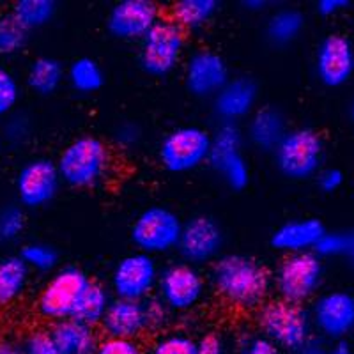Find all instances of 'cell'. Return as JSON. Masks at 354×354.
<instances>
[{"label": "cell", "mask_w": 354, "mask_h": 354, "mask_svg": "<svg viewBox=\"0 0 354 354\" xmlns=\"http://www.w3.org/2000/svg\"><path fill=\"white\" fill-rule=\"evenodd\" d=\"M209 282L223 301L239 310H259L273 292V273L261 261L243 254H225L214 261Z\"/></svg>", "instance_id": "6da1fadb"}, {"label": "cell", "mask_w": 354, "mask_h": 354, "mask_svg": "<svg viewBox=\"0 0 354 354\" xmlns=\"http://www.w3.org/2000/svg\"><path fill=\"white\" fill-rule=\"evenodd\" d=\"M62 183L71 188L87 189L100 185L112 167V153L105 140L82 135L69 142L55 160Z\"/></svg>", "instance_id": "7a4b0ae2"}, {"label": "cell", "mask_w": 354, "mask_h": 354, "mask_svg": "<svg viewBox=\"0 0 354 354\" xmlns=\"http://www.w3.org/2000/svg\"><path fill=\"white\" fill-rule=\"evenodd\" d=\"M262 337L287 353L298 354L315 337L310 312L301 305L271 299L257 312Z\"/></svg>", "instance_id": "3957f363"}, {"label": "cell", "mask_w": 354, "mask_h": 354, "mask_svg": "<svg viewBox=\"0 0 354 354\" xmlns=\"http://www.w3.org/2000/svg\"><path fill=\"white\" fill-rule=\"evenodd\" d=\"M324 282V261L315 252L286 255L273 273V290L278 299L305 305L319 296Z\"/></svg>", "instance_id": "277c9868"}, {"label": "cell", "mask_w": 354, "mask_h": 354, "mask_svg": "<svg viewBox=\"0 0 354 354\" xmlns=\"http://www.w3.org/2000/svg\"><path fill=\"white\" fill-rule=\"evenodd\" d=\"M324 140L314 128H294L273 153L278 172L290 181L317 177L324 163Z\"/></svg>", "instance_id": "5b68a950"}, {"label": "cell", "mask_w": 354, "mask_h": 354, "mask_svg": "<svg viewBox=\"0 0 354 354\" xmlns=\"http://www.w3.org/2000/svg\"><path fill=\"white\" fill-rule=\"evenodd\" d=\"M93 282L78 266H62L50 274L36 299L37 314L52 324L73 319L82 294Z\"/></svg>", "instance_id": "8992f818"}, {"label": "cell", "mask_w": 354, "mask_h": 354, "mask_svg": "<svg viewBox=\"0 0 354 354\" xmlns=\"http://www.w3.org/2000/svg\"><path fill=\"white\" fill-rule=\"evenodd\" d=\"M186 50V32L170 17H163L140 41L138 62L145 75L165 78L181 64Z\"/></svg>", "instance_id": "52a82bcc"}, {"label": "cell", "mask_w": 354, "mask_h": 354, "mask_svg": "<svg viewBox=\"0 0 354 354\" xmlns=\"http://www.w3.org/2000/svg\"><path fill=\"white\" fill-rule=\"evenodd\" d=\"M213 133L201 126H179L161 138L158 158L170 174H188L209 163Z\"/></svg>", "instance_id": "ba28073f"}, {"label": "cell", "mask_w": 354, "mask_h": 354, "mask_svg": "<svg viewBox=\"0 0 354 354\" xmlns=\"http://www.w3.org/2000/svg\"><path fill=\"white\" fill-rule=\"evenodd\" d=\"M185 221L176 211L165 205H149L133 221L129 238L137 252L153 255H165L177 250L181 241Z\"/></svg>", "instance_id": "9c48e42d"}, {"label": "cell", "mask_w": 354, "mask_h": 354, "mask_svg": "<svg viewBox=\"0 0 354 354\" xmlns=\"http://www.w3.org/2000/svg\"><path fill=\"white\" fill-rule=\"evenodd\" d=\"M161 268L156 257L142 252L124 255L113 266L110 290L113 298L129 301H147L158 289Z\"/></svg>", "instance_id": "30bf717a"}, {"label": "cell", "mask_w": 354, "mask_h": 354, "mask_svg": "<svg viewBox=\"0 0 354 354\" xmlns=\"http://www.w3.org/2000/svg\"><path fill=\"white\" fill-rule=\"evenodd\" d=\"M207 282L198 268L188 262H170L161 268L158 282V299L169 308V312L185 314L201 305L204 299Z\"/></svg>", "instance_id": "8fae6325"}, {"label": "cell", "mask_w": 354, "mask_h": 354, "mask_svg": "<svg viewBox=\"0 0 354 354\" xmlns=\"http://www.w3.org/2000/svg\"><path fill=\"white\" fill-rule=\"evenodd\" d=\"M209 167L234 192H241L250 183V165L243 154V131L238 124L221 122L213 133Z\"/></svg>", "instance_id": "7c38bea8"}, {"label": "cell", "mask_w": 354, "mask_h": 354, "mask_svg": "<svg viewBox=\"0 0 354 354\" xmlns=\"http://www.w3.org/2000/svg\"><path fill=\"white\" fill-rule=\"evenodd\" d=\"M62 179L55 160L37 156L25 161L15 177V192L18 204L25 211L41 209L57 197Z\"/></svg>", "instance_id": "4fadbf2b"}, {"label": "cell", "mask_w": 354, "mask_h": 354, "mask_svg": "<svg viewBox=\"0 0 354 354\" xmlns=\"http://www.w3.org/2000/svg\"><path fill=\"white\" fill-rule=\"evenodd\" d=\"M314 331L319 337L342 342L354 331V294L346 289H333L319 294L308 310Z\"/></svg>", "instance_id": "5bb4252c"}, {"label": "cell", "mask_w": 354, "mask_h": 354, "mask_svg": "<svg viewBox=\"0 0 354 354\" xmlns=\"http://www.w3.org/2000/svg\"><path fill=\"white\" fill-rule=\"evenodd\" d=\"M225 243V234L221 225L209 214H195L188 218L183 225L181 241L177 252L183 262L201 268L213 264L221 257V250Z\"/></svg>", "instance_id": "9a60e30c"}, {"label": "cell", "mask_w": 354, "mask_h": 354, "mask_svg": "<svg viewBox=\"0 0 354 354\" xmlns=\"http://www.w3.org/2000/svg\"><path fill=\"white\" fill-rule=\"evenodd\" d=\"M315 75L324 87H344L354 77V44L344 34H328L315 48Z\"/></svg>", "instance_id": "2e32d148"}, {"label": "cell", "mask_w": 354, "mask_h": 354, "mask_svg": "<svg viewBox=\"0 0 354 354\" xmlns=\"http://www.w3.org/2000/svg\"><path fill=\"white\" fill-rule=\"evenodd\" d=\"M154 0H119L106 17V30L119 41H142L161 20Z\"/></svg>", "instance_id": "e0dca14e"}, {"label": "cell", "mask_w": 354, "mask_h": 354, "mask_svg": "<svg viewBox=\"0 0 354 354\" xmlns=\"http://www.w3.org/2000/svg\"><path fill=\"white\" fill-rule=\"evenodd\" d=\"M230 80L229 64L211 48H198L185 62V85L201 100L214 97Z\"/></svg>", "instance_id": "ac0fdd59"}, {"label": "cell", "mask_w": 354, "mask_h": 354, "mask_svg": "<svg viewBox=\"0 0 354 354\" xmlns=\"http://www.w3.org/2000/svg\"><path fill=\"white\" fill-rule=\"evenodd\" d=\"M259 100V85L250 77H234L213 97V110L221 122L236 124L250 119Z\"/></svg>", "instance_id": "d6986e66"}, {"label": "cell", "mask_w": 354, "mask_h": 354, "mask_svg": "<svg viewBox=\"0 0 354 354\" xmlns=\"http://www.w3.org/2000/svg\"><path fill=\"white\" fill-rule=\"evenodd\" d=\"M101 328L106 337L138 340L142 335L151 330L149 305L147 301L113 298Z\"/></svg>", "instance_id": "ffe728a7"}, {"label": "cell", "mask_w": 354, "mask_h": 354, "mask_svg": "<svg viewBox=\"0 0 354 354\" xmlns=\"http://www.w3.org/2000/svg\"><path fill=\"white\" fill-rule=\"evenodd\" d=\"M328 232L319 218H292L271 234V248L283 255L314 252Z\"/></svg>", "instance_id": "44dd1931"}, {"label": "cell", "mask_w": 354, "mask_h": 354, "mask_svg": "<svg viewBox=\"0 0 354 354\" xmlns=\"http://www.w3.org/2000/svg\"><path fill=\"white\" fill-rule=\"evenodd\" d=\"M287 131L289 128H287L286 117L273 106H262L255 110L246 126V137L250 144L264 153H274Z\"/></svg>", "instance_id": "7402d4cb"}, {"label": "cell", "mask_w": 354, "mask_h": 354, "mask_svg": "<svg viewBox=\"0 0 354 354\" xmlns=\"http://www.w3.org/2000/svg\"><path fill=\"white\" fill-rule=\"evenodd\" d=\"M48 331L61 354H94L100 346L96 330L75 319L55 322Z\"/></svg>", "instance_id": "603a6c76"}, {"label": "cell", "mask_w": 354, "mask_h": 354, "mask_svg": "<svg viewBox=\"0 0 354 354\" xmlns=\"http://www.w3.org/2000/svg\"><path fill=\"white\" fill-rule=\"evenodd\" d=\"M27 264L20 255H6L0 259V306H9L24 298L30 283Z\"/></svg>", "instance_id": "cb8c5ba5"}, {"label": "cell", "mask_w": 354, "mask_h": 354, "mask_svg": "<svg viewBox=\"0 0 354 354\" xmlns=\"http://www.w3.org/2000/svg\"><path fill=\"white\" fill-rule=\"evenodd\" d=\"M66 80V69L55 57H37L27 69V87L37 96H52Z\"/></svg>", "instance_id": "d4e9b609"}, {"label": "cell", "mask_w": 354, "mask_h": 354, "mask_svg": "<svg viewBox=\"0 0 354 354\" xmlns=\"http://www.w3.org/2000/svg\"><path fill=\"white\" fill-rule=\"evenodd\" d=\"M220 8L221 4L218 0H177L170 8V18L185 32H194L209 25Z\"/></svg>", "instance_id": "484cf974"}, {"label": "cell", "mask_w": 354, "mask_h": 354, "mask_svg": "<svg viewBox=\"0 0 354 354\" xmlns=\"http://www.w3.org/2000/svg\"><path fill=\"white\" fill-rule=\"evenodd\" d=\"M112 301V290L106 289L100 282H91L87 289H85V292L82 294L73 319L91 328L101 326Z\"/></svg>", "instance_id": "4316f807"}, {"label": "cell", "mask_w": 354, "mask_h": 354, "mask_svg": "<svg viewBox=\"0 0 354 354\" xmlns=\"http://www.w3.org/2000/svg\"><path fill=\"white\" fill-rule=\"evenodd\" d=\"M305 28V15L296 8L274 11L266 25V36L274 46H287L298 39Z\"/></svg>", "instance_id": "83f0119b"}, {"label": "cell", "mask_w": 354, "mask_h": 354, "mask_svg": "<svg viewBox=\"0 0 354 354\" xmlns=\"http://www.w3.org/2000/svg\"><path fill=\"white\" fill-rule=\"evenodd\" d=\"M66 80L78 94H94L105 85V73L100 62L91 57H80L66 69Z\"/></svg>", "instance_id": "f1b7e54d"}, {"label": "cell", "mask_w": 354, "mask_h": 354, "mask_svg": "<svg viewBox=\"0 0 354 354\" xmlns=\"http://www.w3.org/2000/svg\"><path fill=\"white\" fill-rule=\"evenodd\" d=\"M12 17L21 24V27L30 30L43 28L52 24L57 15V2L53 0H18L12 6Z\"/></svg>", "instance_id": "f546056e"}, {"label": "cell", "mask_w": 354, "mask_h": 354, "mask_svg": "<svg viewBox=\"0 0 354 354\" xmlns=\"http://www.w3.org/2000/svg\"><path fill=\"white\" fill-rule=\"evenodd\" d=\"M20 255L24 259V262L27 264V268L34 273H50L57 271L59 268V252L53 248L48 243L41 241H30L25 243L20 248Z\"/></svg>", "instance_id": "4dcf8cb0"}, {"label": "cell", "mask_w": 354, "mask_h": 354, "mask_svg": "<svg viewBox=\"0 0 354 354\" xmlns=\"http://www.w3.org/2000/svg\"><path fill=\"white\" fill-rule=\"evenodd\" d=\"M28 30L21 27L12 12H0V57H12L25 48Z\"/></svg>", "instance_id": "1f68e13d"}, {"label": "cell", "mask_w": 354, "mask_h": 354, "mask_svg": "<svg viewBox=\"0 0 354 354\" xmlns=\"http://www.w3.org/2000/svg\"><path fill=\"white\" fill-rule=\"evenodd\" d=\"M27 227V213L18 202L0 207V245H12L21 238Z\"/></svg>", "instance_id": "d6a6232c"}, {"label": "cell", "mask_w": 354, "mask_h": 354, "mask_svg": "<svg viewBox=\"0 0 354 354\" xmlns=\"http://www.w3.org/2000/svg\"><path fill=\"white\" fill-rule=\"evenodd\" d=\"M198 340L189 337L183 331H172V333L160 335L151 344L147 354H197Z\"/></svg>", "instance_id": "836d02e7"}, {"label": "cell", "mask_w": 354, "mask_h": 354, "mask_svg": "<svg viewBox=\"0 0 354 354\" xmlns=\"http://www.w3.org/2000/svg\"><path fill=\"white\" fill-rule=\"evenodd\" d=\"M20 97L21 87L17 75L4 66H0V119H8L17 112Z\"/></svg>", "instance_id": "e575fe53"}, {"label": "cell", "mask_w": 354, "mask_h": 354, "mask_svg": "<svg viewBox=\"0 0 354 354\" xmlns=\"http://www.w3.org/2000/svg\"><path fill=\"white\" fill-rule=\"evenodd\" d=\"M351 243V230H328L319 245L315 246V254L324 261V259L344 257L346 259L347 250Z\"/></svg>", "instance_id": "d590c367"}, {"label": "cell", "mask_w": 354, "mask_h": 354, "mask_svg": "<svg viewBox=\"0 0 354 354\" xmlns=\"http://www.w3.org/2000/svg\"><path fill=\"white\" fill-rule=\"evenodd\" d=\"M30 133H32V122L25 113L15 112L12 115H9L4 122V128H2V138L4 142H8L12 147H18V145H24L25 142L30 138Z\"/></svg>", "instance_id": "8d00e7d4"}, {"label": "cell", "mask_w": 354, "mask_h": 354, "mask_svg": "<svg viewBox=\"0 0 354 354\" xmlns=\"http://www.w3.org/2000/svg\"><path fill=\"white\" fill-rule=\"evenodd\" d=\"M20 344L24 354H61V351L57 349L55 342L50 337L48 330L30 331L25 335Z\"/></svg>", "instance_id": "74e56055"}, {"label": "cell", "mask_w": 354, "mask_h": 354, "mask_svg": "<svg viewBox=\"0 0 354 354\" xmlns=\"http://www.w3.org/2000/svg\"><path fill=\"white\" fill-rule=\"evenodd\" d=\"M94 354H147L138 340H124V338L105 337L100 340Z\"/></svg>", "instance_id": "f35d334b"}, {"label": "cell", "mask_w": 354, "mask_h": 354, "mask_svg": "<svg viewBox=\"0 0 354 354\" xmlns=\"http://www.w3.org/2000/svg\"><path fill=\"white\" fill-rule=\"evenodd\" d=\"M142 138V131L137 124L133 122H124V124L117 126V129L113 131V140L119 147L122 149H133L137 147L138 142Z\"/></svg>", "instance_id": "ab89813d"}, {"label": "cell", "mask_w": 354, "mask_h": 354, "mask_svg": "<svg viewBox=\"0 0 354 354\" xmlns=\"http://www.w3.org/2000/svg\"><path fill=\"white\" fill-rule=\"evenodd\" d=\"M315 179H317V186L321 192H324V194H335L337 189L342 188L344 172L340 169H335V167H328V169H322Z\"/></svg>", "instance_id": "60d3db41"}, {"label": "cell", "mask_w": 354, "mask_h": 354, "mask_svg": "<svg viewBox=\"0 0 354 354\" xmlns=\"http://www.w3.org/2000/svg\"><path fill=\"white\" fill-rule=\"evenodd\" d=\"M241 354H283V351L266 337L257 335V337L250 338L248 342L243 346Z\"/></svg>", "instance_id": "b9f144b4"}, {"label": "cell", "mask_w": 354, "mask_h": 354, "mask_svg": "<svg viewBox=\"0 0 354 354\" xmlns=\"http://www.w3.org/2000/svg\"><path fill=\"white\" fill-rule=\"evenodd\" d=\"M197 354H227L225 340L216 333H207L198 338Z\"/></svg>", "instance_id": "7bdbcfd3"}, {"label": "cell", "mask_w": 354, "mask_h": 354, "mask_svg": "<svg viewBox=\"0 0 354 354\" xmlns=\"http://www.w3.org/2000/svg\"><path fill=\"white\" fill-rule=\"evenodd\" d=\"M351 6L349 0H319L315 4V11L321 15V17H335L338 12L346 11Z\"/></svg>", "instance_id": "ee69618b"}, {"label": "cell", "mask_w": 354, "mask_h": 354, "mask_svg": "<svg viewBox=\"0 0 354 354\" xmlns=\"http://www.w3.org/2000/svg\"><path fill=\"white\" fill-rule=\"evenodd\" d=\"M0 354H24L21 344L8 337H0Z\"/></svg>", "instance_id": "f6af8a7d"}, {"label": "cell", "mask_w": 354, "mask_h": 354, "mask_svg": "<svg viewBox=\"0 0 354 354\" xmlns=\"http://www.w3.org/2000/svg\"><path fill=\"white\" fill-rule=\"evenodd\" d=\"M346 259L347 262H349L351 270L354 271V230H351V243H349V250H347Z\"/></svg>", "instance_id": "bcb514c9"}, {"label": "cell", "mask_w": 354, "mask_h": 354, "mask_svg": "<svg viewBox=\"0 0 354 354\" xmlns=\"http://www.w3.org/2000/svg\"><path fill=\"white\" fill-rule=\"evenodd\" d=\"M245 6L250 11H261L268 6V2H264V0H248V2H245Z\"/></svg>", "instance_id": "7dc6e473"}, {"label": "cell", "mask_w": 354, "mask_h": 354, "mask_svg": "<svg viewBox=\"0 0 354 354\" xmlns=\"http://www.w3.org/2000/svg\"><path fill=\"white\" fill-rule=\"evenodd\" d=\"M351 119H353L354 121V96H353V101H351Z\"/></svg>", "instance_id": "c3c4849f"}, {"label": "cell", "mask_w": 354, "mask_h": 354, "mask_svg": "<svg viewBox=\"0 0 354 354\" xmlns=\"http://www.w3.org/2000/svg\"><path fill=\"white\" fill-rule=\"evenodd\" d=\"M2 145H4V138H2V135H0V151H2Z\"/></svg>", "instance_id": "681fc988"}]
</instances>
